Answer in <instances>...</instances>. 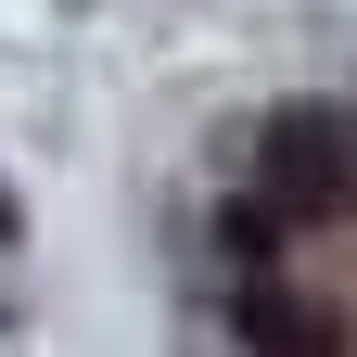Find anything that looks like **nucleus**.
I'll list each match as a JSON object with an SVG mask.
<instances>
[{
  "mask_svg": "<svg viewBox=\"0 0 357 357\" xmlns=\"http://www.w3.org/2000/svg\"><path fill=\"white\" fill-rule=\"evenodd\" d=\"M255 178H268L281 217H344L357 204V153H344L332 115H268L255 128Z\"/></svg>",
  "mask_w": 357,
  "mask_h": 357,
  "instance_id": "nucleus-1",
  "label": "nucleus"
},
{
  "mask_svg": "<svg viewBox=\"0 0 357 357\" xmlns=\"http://www.w3.org/2000/svg\"><path fill=\"white\" fill-rule=\"evenodd\" d=\"M243 344H255V357H344V319L306 306V294H281V281H255V294H243Z\"/></svg>",
  "mask_w": 357,
  "mask_h": 357,
  "instance_id": "nucleus-2",
  "label": "nucleus"
},
{
  "mask_svg": "<svg viewBox=\"0 0 357 357\" xmlns=\"http://www.w3.org/2000/svg\"><path fill=\"white\" fill-rule=\"evenodd\" d=\"M217 230H230V255H281V230H294V217L255 192V204H230V217H217Z\"/></svg>",
  "mask_w": 357,
  "mask_h": 357,
  "instance_id": "nucleus-3",
  "label": "nucleus"
},
{
  "mask_svg": "<svg viewBox=\"0 0 357 357\" xmlns=\"http://www.w3.org/2000/svg\"><path fill=\"white\" fill-rule=\"evenodd\" d=\"M13 230H26V217H13V192H0V243H13Z\"/></svg>",
  "mask_w": 357,
  "mask_h": 357,
  "instance_id": "nucleus-4",
  "label": "nucleus"
}]
</instances>
